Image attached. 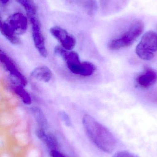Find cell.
<instances>
[{
	"label": "cell",
	"instance_id": "11",
	"mask_svg": "<svg viewBox=\"0 0 157 157\" xmlns=\"http://www.w3.org/2000/svg\"><path fill=\"white\" fill-rule=\"evenodd\" d=\"M0 31L4 37L13 45H19L21 43V40L18 36L10 28L5 21L1 20Z\"/></svg>",
	"mask_w": 157,
	"mask_h": 157
},
{
	"label": "cell",
	"instance_id": "8",
	"mask_svg": "<svg viewBox=\"0 0 157 157\" xmlns=\"http://www.w3.org/2000/svg\"><path fill=\"white\" fill-rule=\"evenodd\" d=\"M5 21L18 36L23 35L27 29V18L22 13H15L12 14Z\"/></svg>",
	"mask_w": 157,
	"mask_h": 157
},
{
	"label": "cell",
	"instance_id": "9",
	"mask_svg": "<svg viewBox=\"0 0 157 157\" xmlns=\"http://www.w3.org/2000/svg\"><path fill=\"white\" fill-rule=\"evenodd\" d=\"M36 135L50 150H58L59 143L56 136L50 133L46 132L45 129L38 127L36 131Z\"/></svg>",
	"mask_w": 157,
	"mask_h": 157
},
{
	"label": "cell",
	"instance_id": "4",
	"mask_svg": "<svg viewBox=\"0 0 157 157\" xmlns=\"http://www.w3.org/2000/svg\"><path fill=\"white\" fill-rule=\"evenodd\" d=\"M1 63L6 71L8 73L13 84H20L26 86L28 84L26 77L21 71L14 61L8 54L1 50Z\"/></svg>",
	"mask_w": 157,
	"mask_h": 157
},
{
	"label": "cell",
	"instance_id": "16",
	"mask_svg": "<svg viewBox=\"0 0 157 157\" xmlns=\"http://www.w3.org/2000/svg\"><path fill=\"white\" fill-rule=\"evenodd\" d=\"M81 6L88 13L93 14L96 9V0H69Z\"/></svg>",
	"mask_w": 157,
	"mask_h": 157
},
{
	"label": "cell",
	"instance_id": "2",
	"mask_svg": "<svg viewBox=\"0 0 157 157\" xmlns=\"http://www.w3.org/2000/svg\"><path fill=\"white\" fill-rule=\"evenodd\" d=\"M144 29V25L143 22L135 21L131 25L129 29L120 37L111 41L108 45L109 48L115 50L131 46L142 34Z\"/></svg>",
	"mask_w": 157,
	"mask_h": 157
},
{
	"label": "cell",
	"instance_id": "21",
	"mask_svg": "<svg viewBox=\"0 0 157 157\" xmlns=\"http://www.w3.org/2000/svg\"><path fill=\"white\" fill-rule=\"evenodd\" d=\"M9 0H0L1 3L2 5L6 6L9 2Z\"/></svg>",
	"mask_w": 157,
	"mask_h": 157
},
{
	"label": "cell",
	"instance_id": "10",
	"mask_svg": "<svg viewBox=\"0 0 157 157\" xmlns=\"http://www.w3.org/2000/svg\"><path fill=\"white\" fill-rule=\"evenodd\" d=\"M31 77L36 80L48 83L53 77V73L51 69L45 65L38 66L33 69L30 73Z\"/></svg>",
	"mask_w": 157,
	"mask_h": 157
},
{
	"label": "cell",
	"instance_id": "6",
	"mask_svg": "<svg viewBox=\"0 0 157 157\" xmlns=\"http://www.w3.org/2000/svg\"><path fill=\"white\" fill-rule=\"evenodd\" d=\"M50 32L64 48L68 50H73L74 48L76 45V39L64 29L58 26H53L51 28Z\"/></svg>",
	"mask_w": 157,
	"mask_h": 157
},
{
	"label": "cell",
	"instance_id": "17",
	"mask_svg": "<svg viewBox=\"0 0 157 157\" xmlns=\"http://www.w3.org/2000/svg\"><path fill=\"white\" fill-rule=\"evenodd\" d=\"M24 8L29 17H36L37 6L32 0H15Z\"/></svg>",
	"mask_w": 157,
	"mask_h": 157
},
{
	"label": "cell",
	"instance_id": "20",
	"mask_svg": "<svg viewBox=\"0 0 157 157\" xmlns=\"http://www.w3.org/2000/svg\"><path fill=\"white\" fill-rule=\"evenodd\" d=\"M49 155L51 157H66L58 150H50Z\"/></svg>",
	"mask_w": 157,
	"mask_h": 157
},
{
	"label": "cell",
	"instance_id": "15",
	"mask_svg": "<svg viewBox=\"0 0 157 157\" xmlns=\"http://www.w3.org/2000/svg\"><path fill=\"white\" fill-rule=\"evenodd\" d=\"M96 69V66L92 63L88 61H82L77 75L82 77H89L95 73Z\"/></svg>",
	"mask_w": 157,
	"mask_h": 157
},
{
	"label": "cell",
	"instance_id": "18",
	"mask_svg": "<svg viewBox=\"0 0 157 157\" xmlns=\"http://www.w3.org/2000/svg\"><path fill=\"white\" fill-rule=\"evenodd\" d=\"M59 117H60L62 121L65 124L66 126L70 127L72 124V120L69 114L64 111H61L58 113Z\"/></svg>",
	"mask_w": 157,
	"mask_h": 157
},
{
	"label": "cell",
	"instance_id": "1",
	"mask_svg": "<svg viewBox=\"0 0 157 157\" xmlns=\"http://www.w3.org/2000/svg\"><path fill=\"white\" fill-rule=\"evenodd\" d=\"M82 124L87 136L98 148L106 153H111L116 147L113 134L103 124L89 114H85Z\"/></svg>",
	"mask_w": 157,
	"mask_h": 157
},
{
	"label": "cell",
	"instance_id": "14",
	"mask_svg": "<svg viewBox=\"0 0 157 157\" xmlns=\"http://www.w3.org/2000/svg\"><path fill=\"white\" fill-rule=\"evenodd\" d=\"M30 111L35 118L36 122L37 124L38 127L46 129L48 126V121L41 109L37 106H34L31 108Z\"/></svg>",
	"mask_w": 157,
	"mask_h": 157
},
{
	"label": "cell",
	"instance_id": "3",
	"mask_svg": "<svg viewBox=\"0 0 157 157\" xmlns=\"http://www.w3.org/2000/svg\"><path fill=\"white\" fill-rule=\"evenodd\" d=\"M157 51V34L148 31L142 37L135 49L137 55L142 59L150 60Z\"/></svg>",
	"mask_w": 157,
	"mask_h": 157
},
{
	"label": "cell",
	"instance_id": "7",
	"mask_svg": "<svg viewBox=\"0 0 157 157\" xmlns=\"http://www.w3.org/2000/svg\"><path fill=\"white\" fill-rule=\"evenodd\" d=\"M54 53L60 56L65 63L68 70L71 73L81 63L79 54L73 50H68L61 47L57 46L54 48Z\"/></svg>",
	"mask_w": 157,
	"mask_h": 157
},
{
	"label": "cell",
	"instance_id": "12",
	"mask_svg": "<svg viewBox=\"0 0 157 157\" xmlns=\"http://www.w3.org/2000/svg\"><path fill=\"white\" fill-rule=\"evenodd\" d=\"M157 79V75L155 72L148 70L138 77L137 82L142 86L147 88L154 85Z\"/></svg>",
	"mask_w": 157,
	"mask_h": 157
},
{
	"label": "cell",
	"instance_id": "5",
	"mask_svg": "<svg viewBox=\"0 0 157 157\" xmlns=\"http://www.w3.org/2000/svg\"><path fill=\"white\" fill-rule=\"evenodd\" d=\"M29 18L34 46L40 55L43 58H46L48 55V52L46 48L45 38L41 30L40 23L36 17H32Z\"/></svg>",
	"mask_w": 157,
	"mask_h": 157
},
{
	"label": "cell",
	"instance_id": "13",
	"mask_svg": "<svg viewBox=\"0 0 157 157\" xmlns=\"http://www.w3.org/2000/svg\"><path fill=\"white\" fill-rule=\"evenodd\" d=\"M12 86L13 91L21 99L24 104L29 105L32 103L31 96L25 88V86L20 84H13Z\"/></svg>",
	"mask_w": 157,
	"mask_h": 157
},
{
	"label": "cell",
	"instance_id": "19",
	"mask_svg": "<svg viewBox=\"0 0 157 157\" xmlns=\"http://www.w3.org/2000/svg\"><path fill=\"white\" fill-rule=\"evenodd\" d=\"M112 157H137L133 154L125 151H120L116 153Z\"/></svg>",
	"mask_w": 157,
	"mask_h": 157
}]
</instances>
